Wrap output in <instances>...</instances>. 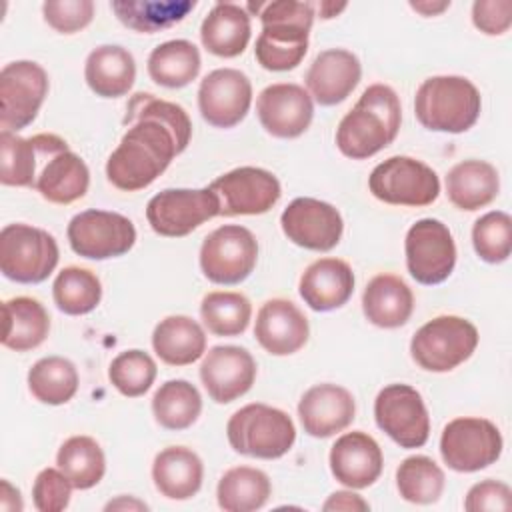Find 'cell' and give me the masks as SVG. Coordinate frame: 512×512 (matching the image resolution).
<instances>
[{
	"label": "cell",
	"mask_w": 512,
	"mask_h": 512,
	"mask_svg": "<svg viewBox=\"0 0 512 512\" xmlns=\"http://www.w3.org/2000/svg\"><path fill=\"white\" fill-rule=\"evenodd\" d=\"M120 144L106 162V176L118 190L136 192L150 186L186 150L192 122L186 110L154 94L138 92L126 106Z\"/></svg>",
	"instance_id": "1"
},
{
	"label": "cell",
	"mask_w": 512,
	"mask_h": 512,
	"mask_svg": "<svg viewBox=\"0 0 512 512\" xmlns=\"http://www.w3.org/2000/svg\"><path fill=\"white\" fill-rule=\"evenodd\" d=\"M400 120L402 110L398 94L386 84H372L340 120L336 146L352 160L370 158L394 142Z\"/></svg>",
	"instance_id": "2"
},
{
	"label": "cell",
	"mask_w": 512,
	"mask_h": 512,
	"mask_svg": "<svg viewBox=\"0 0 512 512\" xmlns=\"http://www.w3.org/2000/svg\"><path fill=\"white\" fill-rule=\"evenodd\" d=\"M262 22L254 56L258 64L272 72L296 68L308 52V34L314 22V4L296 0H276L248 4Z\"/></svg>",
	"instance_id": "3"
},
{
	"label": "cell",
	"mask_w": 512,
	"mask_h": 512,
	"mask_svg": "<svg viewBox=\"0 0 512 512\" xmlns=\"http://www.w3.org/2000/svg\"><path fill=\"white\" fill-rule=\"evenodd\" d=\"M480 108V92L464 76L426 78L414 98L418 122L434 132H466L476 124Z\"/></svg>",
	"instance_id": "4"
},
{
	"label": "cell",
	"mask_w": 512,
	"mask_h": 512,
	"mask_svg": "<svg viewBox=\"0 0 512 512\" xmlns=\"http://www.w3.org/2000/svg\"><path fill=\"white\" fill-rule=\"evenodd\" d=\"M226 434L238 454L262 460L284 456L296 440L292 418L284 410L260 402L236 410L226 424Z\"/></svg>",
	"instance_id": "5"
},
{
	"label": "cell",
	"mask_w": 512,
	"mask_h": 512,
	"mask_svg": "<svg viewBox=\"0 0 512 512\" xmlns=\"http://www.w3.org/2000/svg\"><path fill=\"white\" fill-rule=\"evenodd\" d=\"M478 346L476 326L460 316H436L410 340L414 362L428 372H450L466 362Z\"/></svg>",
	"instance_id": "6"
},
{
	"label": "cell",
	"mask_w": 512,
	"mask_h": 512,
	"mask_svg": "<svg viewBox=\"0 0 512 512\" xmlns=\"http://www.w3.org/2000/svg\"><path fill=\"white\" fill-rule=\"evenodd\" d=\"M60 258L52 234L30 224H6L0 232V270L20 284L44 282Z\"/></svg>",
	"instance_id": "7"
},
{
	"label": "cell",
	"mask_w": 512,
	"mask_h": 512,
	"mask_svg": "<svg viewBox=\"0 0 512 512\" xmlns=\"http://www.w3.org/2000/svg\"><path fill=\"white\" fill-rule=\"evenodd\" d=\"M34 142L38 150L34 188L40 196L52 204H72L80 200L90 186L86 162L56 134H36Z\"/></svg>",
	"instance_id": "8"
},
{
	"label": "cell",
	"mask_w": 512,
	"mask_h": 512,
	"mask_svg": "<svg viewBox=\"0 0 512 512\" xmlns=\"http://www.w3.org/2000/svg\"><path fill=\"white\" fill-rule=\"evenodd\" d=\"M368 188L386 204L428 206L440 194V180L428 164L410 156H392L372 170Z\"/></svg>",
	"instance_id": "9"
},
{
	"label": "cell",
	"mask_w": 512,
	"mask_h": 512,
	"mask_svg": "<svg viewBox=\"0 0 512 512\" xmlns=\"http://www.w3.org/2000/svg\"><path fill=\"white\" fill-rule=\"evenodd\" d=\"M258 260L254 234L238 224H224L210 232L200 246V268L214 284H240Z\"/></svg>",
	"instance_id": "10"
},
{
	"label": "cell",
	"mask_w": 512,
	"mask_h": 512,
	"mask_svg": "<svg viewBox=\"0 0 512 512\" xmlns=\"http://www.w3.org/2000/svg\"><path fill=\"white\" fill-rule=\"evenodd\" d=\"M440 454L448 468L476 472L500 458L502 434L486 418H454L442 430Z\"/></svg>",
	"instance_id": "11"
},
{
	"label": "cell",
	"mask_w": 512,
	"mask_h": 512,
	"mask_svg": "<svg viewBox=\"0 0 512 512\" xmlns=\"http://www.w3.org/2000/svg\"><path fill=\"white\" fill-rule=\"evenodd\" d=\"M220 214V204L210 188H168L150 198L146 218L150 228L168 238H180Z\"/></svg>",
	"instance_id": "12"
},
{
	"label": "cell",
	"mask_w": 512,
	"mask_h": 512,
	"mask_svg": "<svg viewBox=\"0 0 512 512\" xmlns=\"http://www.w3.org/2000/svg\"><path fill=\"white\" fill-rule=\"evenodd\" d=\"M48 94L46 70L30 60H16L0 72V128L18 132L38 114Z\"/></svg>",
	"instance_id": "13"
},
{
	"label": "cell",
	"mask_w": 512,
	"mask_h": 512,
	"mask_svg": "<svg viewBox=\"0 0 512 512\" xmlns=\"http://www.w3.org/2000/svg\"><path fill=\"white\" fill-rule=\"evenodd\" d=\"M70 248L90 260H108L126 254L136 242L134 224L108 210H84L68 224Z\"/></svg>",
	"instance_id": "14"
},
{
	"label": "cell",
	"mask_w": 512,
	"mask_h": 512,
	"mask_svg": "<svg viewBox=\"0 0 512 512\" xmlns=\"http://www.w3.org/2000/svg\"><path fill=\"white\" fill-rule=\"evenodd\" d=\"M404 252L410 276L426 286L444 282L456 264L452 232L436 218H422L410 226Z\"/></svg>",
	"instance_id": "15"
},
{
	"label": "cell",
	"mask_w": 512,
	"mask_h": 512,
	"mask_svg": "<svg viewBox=\"0 0 512 512\" xmlns=\"http://www.w3.org/2000/svg\"><path fill=\"white\" fill-rule=\"evenodd\" d=\"M374 418L402 448H420L430 436V418L420 392L408 384H390L374 400Z\"/></svg>",
	"instance_id": "16"
},
{
	"label": "cell",
	"mask_w": 512,
	"mask_h": 512,
	"mask_svg": "<svg viewBox=\"0 0 512 512\" xmlns=\"http://www.w3.org/2000/svg\"><path fill=\"white\" fill-rule=\"evenodd\" d=\"M220 204L218 216H256L268 212L282 194L278 178L256 166H240L208 186Z\"/></svg>",
	"instance_id": "17"
},
{
	"label": "cell",
	"mask_w": 512,
	"mask_h": 512,
	"mask_svg": "<svg viewBox=\"0 0 512 512\" xmlns=\"http://www.w3.org/2000/svg\"><path fill=\"white\" fill-rule=\"evenodd\" d=\"M252 104V84L236 68L208 72L198 88L202 118L216 128H232L244 120Z\"/></svg>",
	"instance_id": "18"
},
{
	"label": "cell",
	"mask_w": 512,
	"mask_h": 512,
	"mask_svg": "<svg viewBox=\"0 0 512 512\" xmlns=\"http://www.w3.org/2000/svg\"><path fill=\"white\" fill-rule=\"evenodd\" d=\"M280 226L290 242L316 252L332 250L344 230L342 216L332 204L308 196L294 198L284 208Z\"/></svg>",
	"instance_id": "19"
},
{
	"label": "cell",
	"mask_w": 512,
	"mask_h": 512,
	"mask_svg": "<svg viewBox=\"0 0 512 512\" xmlns=\"http://www.w3.org/2000/svg\"><path fill=\"white\" fill-rule=\"evenodd\" d=\"M262 128L276 138H296L304 134L314 116L312 96L298 84L278 82L266 86L256 100Z\"/></svg>",
	"instance_id": "20"
},
{
	"label": "cell",
	"mask_w": 512,
	"mask_h": 512,
	"mask_svg": "<svg viewBox=\"0 0 512 512\" xmlns=\"http://www.w3.org/2000/svg\"><path fill=\"white\" fill-rule=\"evenodd\" d=\"M200 380L214 402L228 404L252 388L256 362L246 348L214 346L200 364Z\"/></svg>",
	"instance_id": "21"
},
{
	"label": "cell",
	"mask_w": 512,
	"mask_h": 512,
	"mask_svg": "<svg viewBox=\"0 0 512 512\" xmlns=\"http://www.w3.org/2000/svg\"><path fill=\"white\" fill-rule=\"evenodd\" d=\"M308 334V320L294 302L286 298H272L260 306L254 336L268 354H294L308 342Z\"/></svg>",
	"instance_id": "22"
},
{
	"label": "cell",
	"mask_w": 512,
	"mask_h": 512,
	"mask_svg": "<svg viewBox=\"0 0 512 512\" xmlns=\"http://www.w3.org/2000/svg\"><path fill=\"white\" fill-rule=\"evenodd\" d=\"M298 416L306 434L328 438L348 428L356 416L354 396L336 384H316L298 402Z\"/></svg>",
	"instance_id": "23"
},
{
	"label": "cell",
	"mask_w": 512,
	"mask_h": 512,
	"mask_svg": "<svg viewBox=\"0 0 512 512\" xmlns=\"http://www.w3.org/2000/svg\"><path fill=\"white\" fill-rule=\"evenodd\" d=\"M384 458L378 442L362 432L342 434L330 450V470L348 488H368L382 474Z\"/></svg>",
	"instance_id": "24"
},
{
	"label": "cell",
	"mask_w": 512,
	"mask_h": 512,
	"mask_svg": "<svg viewBox=\"0 0 512 512\" xmlns=\"http://www.w3.org/2000/svg\"><path fill=\"white\" fill-rule=\"evenodd\" d=\"M362 66L356 54L344 48L320 52L306 72L308 94L320 106H334L346 100L358 86Z\"/></svg>",
	"instance_id": "25"
},
{
	"label": "cell",
	"mask_w": 512,
	"mask_h": 512,
	"mask_svg": "<svg viewBox=\"0 0 512 512\" xmlns=\"http://www.w3.org/2000/svg\"><path fill=\"white\" fill-rule=\"evenodd\" d=\"M300 296L316 312L344 306L354 292V272L340 258H320L300 276Z\"/></svg>",
	"instance_id": "26"
},
{
	"label": "cell",
	"mask_w": 512,
	"mask_h": 512,
	"mask_svg": "<svg viewBox=\"0 0 512 512\" xmlns=\"http://www.w3.org/2000/svg\"><path fill=\"white\" fill-rule=\"evenodd\" d=\"M250 14L234 2H218L212 6L200 26L204 48L220 58L240 56L250 42Z\"/></svg>",
	"instance_id": "27"
},
{
	"label": "cell",
	"mask_w": 512,
	"mask_h": 512,
	"mask_svg": "<svg viewBox=\"0 0 512 512\" xmlns=\"http://www.w3.org/2000/svg\"><path fill=\"white\" fill-rule=\"evenodd\" d=\"M362 310L374 326L398 328L412 316L414 294L400 276L378 274L364 288Z\"/></svg>",
	"instance_id": "28"
},
{
	"label": "cell",
	"mask_w": 512,
	"mask_h": 512,
	"mask_svg": "<svg viewBox=\"0 0 512 512\" xmlns=\"http://www.w3.org/2000/svg\"><path fill=\"white\" fill-rule=\"evenodd\" d=\"M204 478L200 456L186 446H168L156 454L152 464V480L156 490L170 500L192 498Z\"/></svg>",
	"instance_id": "29"
},
{
	"label": "cell",
	"mask_w": 512,
	"mask_h": 512,
	"mask_svg": "<svg viewBox=\"0 0 512 512\" xmlns=\"http://www.w3.org/2000/svg\"><path fill=\"white\" fill-rule=\"evenodd\" d=\"M84 78L90 90L102 98H118L128 94L136 80L134 56L114 44L94 48L84 66Z\"/></svg>",
	"instance_id": "30"
},
{
	"label": "cell",
	"mask_w": 512,
	"mask_h": 512,
	"mask_svg": "<svg viewBox=\"0 0 512 512\" xmlns=\"http://www.w3.org/2000/svg\"><path fill=\"white\" fill-rule=\"evenodd\" d=\"M498 190V170L484 160H462L446 176L448 198L460 210L474 212L488 206L498 196Z\"/></svg>",
	"instance_id": "31"
},
{
	"label": "cell",
	"mask_w": 512,
	"mask_h": 512,
	"mask_svg": "<svg viewBox=\"0 0 512 512\" xmlns=\"http://www.w3.org/2000/svg\"><path fill=\"white\" fill-rule=\"evenodd\" d=\"M152 348L170 366H188L206 352V334L190 316H166L152 332Z\"/></svg>",
	"instance_id": "32"
},
{
	"label": "cell",
	"mask_w": 512,
	"mask_h": 512,
	"mask_svg": "<svg viewBox=\"0 0 512 512\" xmlns=\"http://www.w3.org/2000/svg\"><path fill=\"white\" fill-rule=\"evenodd\" d=\"M4 334L2 344L16 352H26L40 346L50 330L46 308L30 296H16L2 304Z\"/></svg>",
	"instance_id": "33"
},
{
	"label": "cell",
	"mask_w": 512,
	"mask_h": 512,
	"mask_svg": "<svg viewBox=\"0 0 512 512\" xmlns=\"http://www.w3.org/2000/svg\"><path fill=\"white\" fill-rule=\"evenodd\" d=\"M116 18L130 30L154 34L182 22L194 8V0H120L110 4Z\"/></svg>",
	"instance_id": "34"
},
{
	"label": "cell",
	"mask_w": 512,
	"mask_h": 512,
	"mask_svg": "<svg viewBox=\"0 0 512 512\" xmlns=\"http://www.w3.org/2000/svg\"><path fill=\"white\" fill-rule=\"evenodd\" d=\"M272 494L266 472L252 466H236L222 474L216 488L218 506L226 512H252L262 508Z\"/></svg>",
	"instance_id": "35"
},
{
	"label": "cell",
	"mask_w": 512,
	"mask_h": 512,
	"mask_svg": "<svg viewBox=\"0 0 512 512\" xmlns=\"http://www.w3.org/2000/svg\"><path fill=\"white\" fill-rule=\"evenodd\" d=\"M200 66V52L188 40H168L148 56L150 78L166 88L188 86L198 76Z\"/></svg>",
	"instance_id": "36"
},
{
	"label": "cell",
	"mask_w": 512,
	"mask_h": 512,
	"mask_svg": "<svg viewBox=\"0 0 512 512\" xmlns=\"http://www.w3.org/2000/svg\"><path fill=\"white\" fill-rule=\"evenodd\" d=\"M152 412L162 428L186 430L202 412V396L188 380H168L154 392Z\"/></svg>",
	"instance_id": "37"
},
{
	"label": "cell",
	"mask_w": 512,
	"mask_h": 512,
	"mask_svg": "<svg viewBox=\"0 0 512 512\" xmlns=\"http://www.w3.org/2000/svg\"><path fill=\"white\" fill-rule=\"evenodd\" d=\"M28 388L42 404H66L78 390V370L62 356L40 358L28 372Z\"/></svg>",
	"instance_id": "38"
},
{
	"label": "cell",
	"mask_w": 512,
	"mask_h": 512,
	"mask_svg": "<svg viewBox=\"0 0 512 512\" xmlns=\"http://www.w3.org/2000/svg\"><path fill=\"white\" fill-rule=\"evenodd\" d=\"M56 464L78 490L96 486L106 472L104 452L100 444L90 436L68 438L56 454Z\"/></svg>",
	"instance_id": "39"
},
{
	"label": "cell",
	"mask_w": 512,
	"mask_h": 512,
	"mask_svg": "<svg viewBox=\"0 0 512 512\" xmlns=\"http://www.w3.org/2000/svg\"><path fill=\"white\" fill-rule=\"evenodd\" d=\"M52 296L58 310L70 316H82L100 304L102 284L94 272L80 266H66L52 284Z\"/></svg>",
	"instance_id": "40"
},
{
	"label": "cell",
	"mask_w": 512,
	"mask_h": 512,
	"mask_svg": "<svg viewBox=\"0 0 512 512\" xmlns=\"http://www.w3.org/2000/svg\"><path fill=\"white\" fill-rule=\"evenodd\" d=\"M444 472L428 456L416 454L402 460L396 470V486L400 496L412 504H432L442 496Z\"/></svg>",
	"instance_id": "41"
},
{
	"label": "cell",
	"mask_w": 512,
	"mask_h": 512,
	"mask_svg": "<svg viewBox=\"0 0 512 512\" xmlns=\"http://www.w3.org/2000/svg\"><path fill=\"white\" fill-rule=\"evenodd\" d=\"M200 316L212 334L238 336L250 324L252 304L240 292H208L202 298Z\"/></svg>",
	"instance_id": "42"
},
{
	"label": "cell",
	"mask_w": 512,
	"mask_h": 512,
	"mask_svg": "<svg viewBox=\"0 0 512 512\" xmlns=\"http://www.w3.org/2000/svg\"><path fill=\"white\" fill-rule=\"evenodd\" d=\"M2 170L0 182L4 186H30L34 188L38 150L34 136L22 138L16 132H0Z\"/></svg>",
	"instance_id": "43"
},
{
	"label": "cell",
	"mask_w": 512,
	"mask_h": 512,
	"mask_svg": "<svg viewBox=\"0 0 512 512\" xmlns=\"http://www.w3.org/2000/svg\"><path fill=\"white\" fill-rule=\"evenodd\" d=\"M472 244L476 254L488 264L508 260L512 252V218L502 210L486 212L472 226Z\"/></svg>",
	"instance_id": "44"
},
{
	"label": "cell",
	"mask_w": 512,
	"mask_h": 512,
	"mask_svg": "<svg viewBox=\"0 0 512 512\" xmlns=\"http://www.w3.org/2000/svg\"><path fill=\"white\" fill-rule=\"evenodd\" d=\"M108 378L120 394L128 398L142 396L154 384L156 362L144 350H126L110 362Z\"/></svg>",
	"instance_id": "45"
},
{
	"label": "cell",
	"mask_w": 512,
	"mask_h": 512,
	"mask_svg": "<svg viewBox=\"0 0 512 512\" xmlns=\"http://www.w3.org/2000/svg\"><path fill=\"white\" fill-rule=\"evenodd\" d=\"M48 26L60 34H74L86 28L94 18L92 0H48L42 4Z\"/></svg>",
	"instance_id": "46"
},
{
	"label": "cell",
	"mask_w": 512,
	"mask_h": 512,
	"mask_svg": "<svg viewBox=\"0 0 512 512\" xmlns=\"http://www.w3.org/2000/svg\"><path fill=\"white\" fill-rule=\"evenodd\" d=\"M72 482L60 468H44L32 486V500L40 512H60L72 496Z\"/></svg>",
	"instance_id": "47"
},
{
	"label": "cell",
	"mask_w": 512,
	"mask_h": 512,
	"mask_svg": "<svg viewBox=\"0 0 512 512\" xmlns=\"http://www.w3.org/2000/svg\"><path fill=\"white\" fill-rule=\"evenodd\" d=\"M472 22L488 36L504 34L512 24V0H476L472 4Z\"/></svg>",
	"instance_id": "48"
},
{
	"label": "cell",
	"mask_w": 512,
	"mask_h": 512,
	"mask_svg": "<svg viewBox=\"0 0 512 512\" xmlns=\"http://www.w3.org/2000/svg\"><path fill=\"white\" fill-rule=\"evenodd\" d=\"M468 512L482 510H510L512 508V490L508 484L498 480H482L474 484L464 500Z\"/></svg>",
	"instance_id": "49"
},
{
	"label": "cell",
	"mask_w": 512,
	"mask_h": 512,
	"mask_svg": "<svg viewBox=\"0 0 512 512\" xmlns=\"http://www.w3.org/2000/svg\"><path fill=\"white\" fill-rule=\"evenodd\" d=\"M322 508L324 510H368L370 506L366 500H362V496H358L354 492L340 490V492L330 494V498L324 502Z\"/></svg>",
	"instance_id": "50"
},
{
	"label": "cell",
	"mask_w": 512,
	"mask_h": 512,
	"mask_svg": "<svg viewBox=\"0 0 512 512\" xmlns=\"http://www.w3.org/2000/svg\"><path fill=\"white\" fill-rule=\"evenodd\" d=\"M0 508L6 510V512H20L22 510L20 490L14 488L8 480L0 482Z\"/></svg>",
	"instance_id": "51"
},
{
	"label": "cell",
	"mask_w": 512,
	"mask_h": 512,
	"mask_svg": "<svg viewBox=\"0 0 512 512\" xmlns=\"http://www.w3.org/2000/svg\"><path fill=\"white\" fill-rule=\"evenodd\" d=\"M126 508L128 510H148V506L144 502H140L136 498H126V496H120L104 506V510H126Z\"/></svg>",
	"instance_id": "52"
},
{
	"label": "cell",
	"mask_w": 512,
	"mask_h": 512,
	"mask_svg": "<svg viewBox=\"0 0 512 512\" xmlns=\"http://www.w3.org/2000/svg\"><path fill=\"white\" fill-rule=\"evenodd\" d=\"M410 6L416 12H420L422 16H434V14H440L442 10L450 8V2H438V4H434V2H410Z\"/></svg>",
	"instance_id": "53"
},
{
	"label": "cell",
	"mask_w": 512,
	"mask_h": 512,
	"mask_svg": "<svg viewBox=\"0 0 512 512\" xmlns=\"http://www.w3.org/2000/svg\"><path fill=\"white\" fill-rule=\"evenodd\" d=\"M346 4H334V2H320V18H332L338 12H342Z\"/></svg>",
	"instance_id": "54"
}]
</instances>
